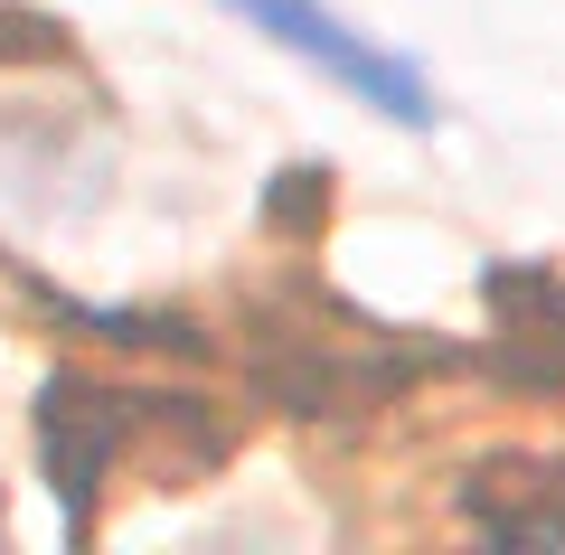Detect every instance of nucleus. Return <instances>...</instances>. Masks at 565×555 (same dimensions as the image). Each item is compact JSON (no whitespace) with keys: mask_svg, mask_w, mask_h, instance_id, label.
<instances>
[{"mask_svg":"<svg viewBox=\"0 0 565 555\" xmlns=\"http://www.w3.org/2000/svg\"><path fill=\"white\" fill-rule=\"evenodd\" d=\"M245 29H264L274 47H292L302 66H321L340 95H359L367 114H386V122H405V132H424V122L444 114L434 104V76H424L415 57H396V47H377V39H359V29L330 10V0H226Z\"/></svg>","mask_w":565,"mask_h":555,"instance_id":"obj_1","label":"nucleus"}]
</instances>
